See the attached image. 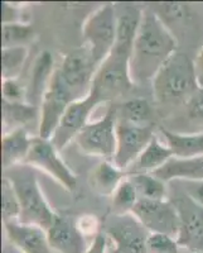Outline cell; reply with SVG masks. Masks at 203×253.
Segmentation results:
<instances>
[{"label":"cell","mask_w":203,"mask_h":253,"mask_svg":"<svg viewBox=\"0 0 203 253\" xmlns=\"http://www.w3.org/2000/svg\"><path fill=\"white\" fill-rule=\"evenodd\" d=\"M102 232L120 252L146 253V241L150 232L132 213L107 216Z\"/></svg>","instance_id":"9"},{"label":"cell","mask_w":203,"mask_h":253,"mask_svg":"<svg viewBox=\"0 0 203 253\" xmlns=\"http://www.w3.org/2000/svg\"><path fill=\"white\" fill-rule=\"evenodd\" d=\"M48 241L56 253H86L90 243L77 225V221L69 216H56L55 221L47 229Z\"/></svg>","instance_id":"16"},{"label":"cell","mask_w":203,"mask_h":253,"mask_svg":"<svg viewBox=\"0 0 203 253\" xmlns=\"http://www.w3.org/2000/svg\"><path fill=\"white\" fill-rule=\"evenodd\" d=\"M102 101L98 94L91 90L90 94L85 98L76 100L67 108L66 113L63 114L57 129L52 135L51 142L58 151H62L67 144L76 139L81 130L90 123V115Z\"/></svg>","instance_id":"14"},{"label":"cell","mask_w":203,"mask_h":253,"mask_svg":"<svg viewBox=\"0 0 203 253\" xmlns=\"http://www.w3.org/2000/svg\"><path fill=\"white\" fill-rule=\"evenodd\" d=\"M187 112L192 119L203 121V86H201L187 101Z\"/></svg>","instance_id":"32"},{"label":"cell","mask_w":203,"mask_h":253,"mask_svg":"<svg viewBox=\"0 0 203 253\" xmlns=\"http://www.w3.org/2000/svg\"><path fill=\"white\" fill-rule=\"evenodd\" d=\"M186 253H203V252H186Z\"/></svg>","instance_id":"38"},{"label":"cell","mask_w":203,"mask_h":253,"mask_svg":"<svg viewBox=\"0 0 203 253\" xmlns=\"http://www.w3.org/2000/svg\"><path fill=\"white\" fill-rule=\"evenodd\" d=\"M152 86L158 103H187L201 87L195 61L183 52H174L153 79Z\"/></svg>","instance_id":"2"},{"label":"cell","mask_w":203,"mask_h":253,"mask_svg":"<svg viewBox=\"0 0 203 253\" xmlns=\"http://www.w3.org/2000/svg\"><path fill=\"white\" fill-rule=\"evenodd\" d=\"M77 221V225L80 228V230L83 233V236L89 238V237H95L98 236L100 233L101 230L99 229V223H98V219L96 216H81V218L76 219Z\"/></svg>","instance_id":"33"},{"label":"cell","mask_w":203,"mask_h":253,"mask_svg":"<svg viewBox=\"0 0 203 253\" xmlns=\"http://www.w3.org/2000/svg\"><path fill=\"white\" fill-rule=\"evenodd\" d=\"M39 119V108L28 103H9L3 100L4 133L24 128L29 122Z\"/></svg>","instance_id":"23"},{"label":"cell","mask_w":203,"mask_h":253,"mask_svg":"<svg viewBox=\"0 0 203 253\" xmlns=\"http://www.w3.org/2000/svg\"><path fill=\"white\" fill-rule=\"evenodd\" d=\"M134 184L139 199L144 200H167L168 187L167 182L158 178L153 173L128 176Z\"/></svg>","instance_id":"24"},{"label":"cell","mask_w":203,"mask_h":253,"mask_svg":"<svg viewBox=\"0 0 203 253\" xmlns=\"http://www.w3.org/2000/svg\"><path fill=\"white\" fill-rule=\"evenodd\" d=\"M55 71V60L51 52L44 51L39 53L33 65L31 79L27 85L26 103L39 108Z\"/></svg>","instance_id":"17"},{"label":"cell","mask_w":203,"mask_h":253,"mask_svg":"<svg viewBox=\"0 0 203 253\" xmlns=\"http://www.w3.org/2000/svg\"><path fill=\"white\" fill-rule=\"evenodd\" d=\"M196 63V71H197L198 81H200V85L203 86V46L201 47V51L198 53L197 60L195 61Z\"/></svg>","instance_id":"36"},{"label":"cell","mask_w":203,"mask_h":253,"mask_svg":"<svg viewBox=\"0 0 203 253\" xmlns=\"http://www.w3.org/2000/svg\"><path fill=\"white\" fill-rule=\"evenodd\" d=\"M153 175L164 182L172 180L203 181V156L188 158L173 157Z\"/></svg>","instance_id":"19"},{"label":"cell","mask_w":203,"mask_h":253,"mask_svg":"<svg viewBox=\"0 0 203 253\" xmlns=\"http://www.w3.org/2000/svg\"><path fill=\"white\" fill-rule=\"evenodd\" d=\"M24 164L44 171L68 191H73L77 186V177L61 158L60 151L53 146L51 139L40 138L38 135L33 137Z\"/></svg>","instance_id":"8"},{"label":"cell","mask_w":203,"mask_h":253,"mask_svg":"<svg viewBox=\"0 0 203 253\" xmlns=\"http://www.w3.org/2000/svg\"><path fill=\"white\" fill-rule=\"evenodd\" d=\"M107 253H123V252H120V251L117 250V248H115L114 246L111 245V242H110V243H109V250H107Z\"/></svg>","instance_id":"37"},{"label":"cell","mask_w":203,"mask_h":253,"mask_svg":"<svg viewBox=\"0 0 203 253\" xmlns=\"http://www.w3.org/2000/svg\"><path fill=\"white\" fill-rule=\"evenodd\" d=\"M109 238L101 230L98 236L92 238V241L90 242V246L87 248L86 253H107V250H109Z\"/></svg>","instance_id":"34"},{"label":"cell","mask_w":203,"mask_h":253,"mask_svg":"<svg viewBox=\"0 0 203 253\" xmlns=\"http://www.w3.org/2000/svg\"><path fill=\"white\" fill-rule=\"evenodd\" d=\"M3 100L9 103H26L27 87L19 84L18 79H5L3 80Z\"/></svg>","instance_id":"31"},{"label":"cell","mask_w":203,"mask_h":253,"mask_svg":"<svg viewBox=\"0 0 203 253\" xmlns=\"http://www.w3.org/2000/svg\"><path fill=\"white\" fill-rule=\"evenodd\" d=\"M153 110L146 99L135 98L125 101L121 108H117V119L135 124V126H150Z\"/></svg>","instance_id":"25"},{"label":"cell","mask_w":203,"mask_h":253,"mask_svg":"<svg viewBox=\"0 0 203 253\" xmlns=\"http://www.w3.org/2000/svg\"><path fill=\"white\" fill-rule=\"evenodd\" d=\"M9 243L20 253H56L51 247L47 230L19 220L3 221Z\"/></svg>","instance_id":"15"},{"label":"cell","mask_w":203,"mask_h":253,"mask_svg":"<svg viewBox=\"0 0 203 253\" xmlns=\"http://www.w3.org/2000/svg\"><path fill=\"white\" fill-rule=\"evenodd\" d=\"M130 57L110 52L96 70L92 80L94 90L102 103L125 96L135 86L130 78Z\"/></svg>","instance_id":"5"},{"label":"cell","mask_w":203,"mask_h":253,"mask_svg":"<svg viewBox=\"0 0 203 253\" xmlns=\"http://www.w3.org/2000/svg\"><path fill=\"white\" fill-rule=\"evenodd\" d=\"M28 57V47H10L1 49V75L5 79H17Z\"/></svg>","instance_id":"28"},{"label":"cell","mask_w":203,"mask_h":253,"mask_svg":"<svg viewBox=\"0 0 203 253\" xmlns=\"http://www.w3.org/2000/svg\"><path fill=\"white\" fill-rule=\"evenodd\" d=\"M155 137L152 126H135L117 119L116 151L112 162L126 171Z\"/></svg>","instance_id":"13"},{"label":"cell","mask_w":203,"mask_h":253,"mask_svg":"<svg viewBox=\"0 0 203 253\" xmlns=\"http://www.w3.org/2000/svg\"><path fill=\"white\" fill-rule=\"evenodd\" d=\"M174 52H177V40L172 32L154 12L143 10L129 65L134 85L152 83Z\"/></svg>","instance_id":"1"},{"label":"cell","mask_w":203,"mask_h":253,"mask_svg":"<svg viewBox=\"0 0 203 253\" xmlns=\"http://www.w3.org/2000/svg\"><path fill=\"white\" fill-rule=\"evenodd\" d=\"M76 98L71 90L66 86L62 79L56 71L52 76L51 84L44 94L42 103L39 105V119H38V137L44 139H51L58 124L66 113L67 108L71 105Z\"/></svg>","instance_id":"7"},{"label":"cell","mask_w":203,"mask_h":253,"mask_svg":"<svg viewBox=\"0 0 203 253\" xmlns=\"http://www.w3.org/2000/svg\"><path fill=\"white\" fill-rule=\"evenodd\" d=\"M34 36V29L27 23H20V22L3 23V28H1L3 48L27 47V44L33 41Z\"/></svg>","instance_id":"26"},{"label":"cell","mask_w":203,"mask_h":253,"mask_svg":"<svg viewBox=\"0 0 203 253\" xmlns=\"http://www.w3.org/2000/svg\"><path fill=\"white\" fill-rule=\"evenodd\" d=\"M177 239L166 234L150 233L146 241V253H179Z\"/></svg>","instance_id":"30"},{"label":"cell","mask_w":203,"mask_h":253,"mask_svg":"<svg viewBox=\"0 0 203 253\" xmlns=\"http://www.w3.org/2000/svg\"><path fill=\"white\" fill-rule=\"evenodd\" d=\"M4 176L12 181L20 203L18 220L24 224L38 225L48 229L57 214L51 209L44 198L33 167L26 164L17 165L4 171Z\"/></svg>","instance_id":"3"},{"label":"cell","mask_w":203,"mask_h":253,"mask_svg":"<svg viewBox=\"0 0 203 253\" xmlns=\"http://www.w3.org/2000/svg\"><path fill=\"white\" fill-rule=\"evenodd\" d=\"M162 134L174 157L188 158L203 156V133L183 134L162 129Z\"/></svg>","instance_id":"22"},{"label":"cell","mask_w":203,"mask_h":253,"mask_svg":"<svg viewBox=\"0 0 203 253\" xmlns=\"http://www.w3.org/2000/svg\"><path fill=\"white\" fill-rule=\"evenodd\" d=\"M57 72L76 100L85 98L91 91L96 67L89 49L85 46L67 53L57 66Z\"/></svg>","instance_id":"10"},{"label":"cell","mask_w":203,"mask_h":253,"mask_svg":"<svg viewBox=\"0 0 203 253\" xmlns=\"http://www.w3.org/2000/svg\"><path fill=\"white\" fill-rule=\"evenodd\" d=\"M32 138L26 128H18L4 133L1 138V162L3 171L10 167L22 165L26 161L32 146Z\"/></svg>","instance_id":"20"},{"label":"cell","mask_w":203,"mask_h":253,"mask_svg":"<svg viewBox=\"0 0 203 253\" xmlns=\"http://www.w3.org/2000/svg\"><path fill=\"white\" fill-rule=\"evenodd\" d=\"M173 157L174 156H173L172 150L169 148L168 144H164L155 135L153 141L148 144V147L141 152V155L128 167L125 172L128 176L154 173Z\"/></svg>","instance_id":"18"},{"label":"cell","mask_w":203,"mask_h":253,"mask_svg":"<svg viewBox=\"0 0 203 253\" xmlns=\"http://www.w3.org/2000/svg\"><path fill=\"white\" fill-rule=\"evenodd\" d=\"M117 108L109 105L105 115L90 122L76 137L74 142L83 153L112 161L116 151Z\"/></svg>","instance_id":"6"},{"label":"cell","mask_w":203,"mask_h":253,"mask_svg":"<svg viewBox=\"0 0 203 253\" xmlns=\"http://www.w3.org/2000/svg\"><path fill=\"white\" fill-rule=\"evenodd\" d=\"M139 202L136 189L129 177H126L111 196V214L123 215L132 213L136 203Z\"/></svg>","instance_id":"27"},{"label":"cell","mask_w":203,"mask_h":253,"mask_svg":"<svg viewBox=\"0 0 203 253\" xmlns=\"http://www.w3.org/2000/svg\"><path fill=\"white\" fill-rule=\"evenodd\" d=\"M126 177L125 171L119 169L112 161L103 160L90 173V189L100 196H112Z\"/></svg>","instance_id":"21"},{"label":"cell","mask_w":203,"mask_h":253,"mask_svg":"<svg viewBox=\"0 0 203 253\" xmlns=\"http://www.w3.org/2000/svg\"><path fill=\"white\" fill-rule=\"evenodd\" d=\"M1 214L3 221L18 220L20 215V203L12 181L3 175L1 180Z\"/></svg>","instance_id":"29"},{"label":"cell","mask_w":203,"mask_h":253,"mask_svg":"<svg viewBox=\"0 0 203 253\" xmlns=\"http://www.w3.org/2000/svg\"><path fill=\"white\" fill-rule=\"evenodd\" d=\"M170 202L179 215L177 242L187 252H203V207L183 193Z\"/></svg>","instance_id":"11"},{"label":"cell","mask_w":203,"mask_h":253,"mask_svg":"<svg viewBox=\"0 0 203 253\" xmlns=\"http://www.w3.org/2000/svg\"><path fill=\"white\" fill-rule=\"evenodd\" d=\"M117 13L107 3L89 15L82 27L83 46L89 49L96 70L110 55L116 40Z\"/></svg>","instance_id":"4"},{"label":"cell","mask_w":203,"mask_h":253,"mask_svg":"<svg viewBox=\"0 0 203 253\" xmlns=\"http://www.w3.org/2000/svg\"><path fill=\"white\" fill-rule=\"evenodd\" d=\"M184 193L203 207V181H183Z\"/></svg>","instance_id":"35"},{"label":"cell","mask_w":203,"mask_h":253,"mask_svg":"<svg viewBox=\"0 0 203 253\" xmlns=\"http://www.w3.org/2000/svg\"><path fill=\"white\" fill-rule=\"evenodd\" d=\"M133 215L150 233L166 234L177 238L179 232V215L170 200H144L139 202L132 211Z\"/></svg>","instance_id":"12"}]
</instances>
